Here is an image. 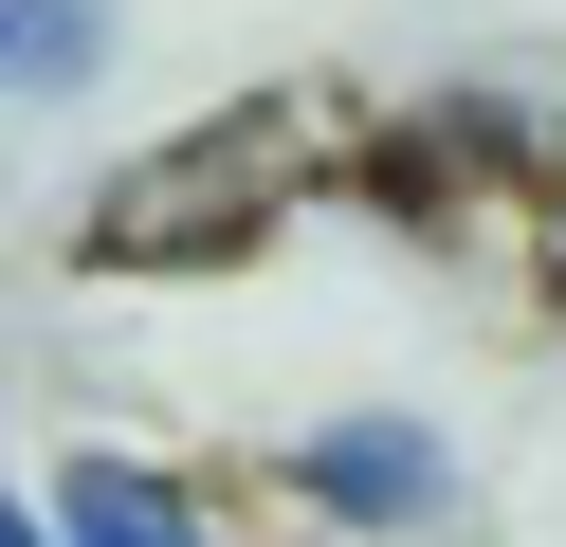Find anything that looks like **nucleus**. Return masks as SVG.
<instances>
[{"instance_id":"f257e3e1","label":"nucleus","mask_w":566,"mask_h":547,"mask_svg":"<svg viewBox=\"0 0 566 547\" xmlns=\"http://www.w3.org/2000/svg\"><path fill=\"white\" fill-rule=\"evenodd\" d=\"M311 146H329V109H311V92L201 109V128H165L147 165H111V182H92L74 255H92V274H238V255H256L274 219L311 201Z\"/></svg>"},{"instance_id":"f03ea898","label":"nucleus","mask_w":566,"mask_h":547,"mask_svg":"<svg viewBox=\"0 0 566 547\" xmlns=\"http://www.w3.org/2000/svg\"><path fill=\"white\" fill-rule=\"evenodd\" d=\"M274 493H293L329 547H420V529H457V456H439V420H402V401L311 420L293 456H274Z\"/></svg>"},{"instance_id":"7ed1b4c3","label":"nucleus","mask_w":566,"mask_h":547,"mask_svg":"<svg viewBox=\"0 0 566 547\" xmlns=\"http://www.w3.org/2000/svg\"><path fill=\"white\" fill-rule=\"evenodd\" d=\"M38 529L55 547H220V493L165 474V456H128V438H74L55 493H38Z\"/></svg>"},{"instance_id":"20e7f679","label":"nucleus","mask_w":566,"mask_h":547,"mask_svg":"<svg viewBox=\"0 0 566 547\" xmlns=\"http://www.w3.org/2000/svg\"><path fill=\"white\" fill-rule=\"evenodd\" d=\"M128 55V0H0V109H74Z\"/></svg>"},{"instance_id":"39448f33","label":"nucleus","mask_w":566,"mask_h":547,"mask_svg":"<svg viewBox=\"0 0 566 547\" xmlns=\"http://www.w3.org/2000/svg\"><path fill=\"white\" fill-rule=\"evenodd\" d=\"M530 255H548V292H566V165H548V201H530Z\"/></svg>"},{"instance_id":"423d86ee","label":"nucleus","mask_w":566,"mask_h":547,"mask_svg":"<svg viewBox=\"0 0 566 547\" xmlns=\"http://www.w3.org/2000/svg\"><path fill=\"white\" fill-rule=\"evenodd\" d=\"M0 547H55V529H38V493H19V474H0Z\"/></svg>"}]
</instances>
